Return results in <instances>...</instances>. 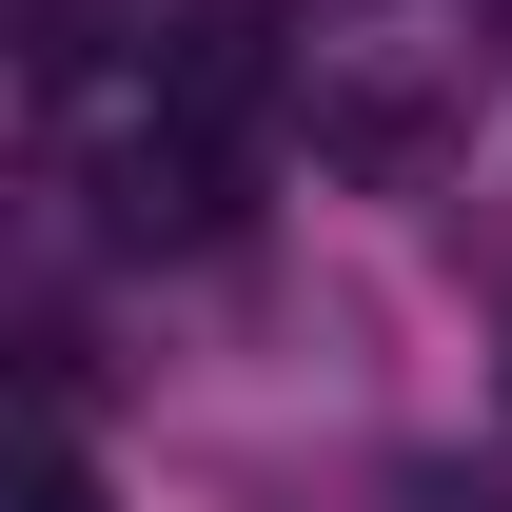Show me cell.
<instances>
[{
  "mask_svg": "<svg viewBox=\"0 0 512 512\" xmlns=\"http://www.w3.org/2000/svg\"><path fill=\"white\" fill-rule=\"evenodd\" d=\"M158 119L178 138H217V158H256V119H276V20H178V60H158Z\"/></svg>",
  "mask_w": 512,
  "mask_h": 512,
  "instance_id": "obj_1",
  "label": "cell"
},
{
  "mask_svg": "<svg viewBox=\"0 0 512 512\" xmlns=\"http://www.w3.org/2000/svg\"><path fill=\"white\" fill-rule=\"evenodd\" d=\"M119 237H237V158L158 119V138L119 158Z\"/></svg>",
  "mask_w": 512,
  "mask_h": 512,
  "instance_id": "obj_2",
  "label": "cell"
},
{
  "mask_svg": "<svg viewBox=\"0 0 512 512\" xmlns=\"http://www.w3.org/2000/svg\"><path fill=\"white\" fill-rule=\"evenodd\" d=\"M316 158H335V178H375V197H414V178H453V99H335Z\"/></svg>",
  "mask_w": 512,
  "mask_h": 512,
  "instance_id": "obj_3",
  "label": "cell"
},
{
  "mask_svg": "<svg viewBox=\"0 0 512 512\" xmlns=\"http://www.w3.org/2000/svg\"><path fill=\"white\" fill-rule=\"evenodd\" d=\"M0 512H119V493H99L79 453H0Z\"/></svg>",
  "mask_w": 512,
  "mask_h": 512,
  "instance_id": "obj_4",
  "label": "cell"
}]
</instances>
